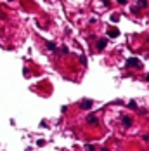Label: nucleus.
I'll list each match as a JSON object with an SVG mask.
<instances>
[{"label": "nucleus", "mask_w": 149, "mask_h": 151, "mask_svg": "<svg viewBox=\"0 0 149 151\" xmlns=\"http://www.w3.org/2000/svg\"><path fill=\"white\" fill-rule=\"evenodd\" d=\"M125 66H127V68H139V66H140V61H139L137 58H130V59H127Z\"/></svg>", "instance_id": "1"}, {"label": "nucleus", "mask_w": 149, "mask_h": 151, "mask_svg": "<svg viewBox=\"0 0 149 151\" xmlns=\"http://www.w3.org/2000/svg\"><path fill=\"white\" fill-rule=\"evenodd\" d=\"M87 123H90V125H99V120H97V116L96 115H87Z\"/></svg>", "instance_id": "2"}, {"label": "nucleus", "mask_w": 149, "mask_h": 151, "mask_svg": "<svg viewBox=\"0 0 149 151\" xmlns=\"http://www.w3.org/2000/svg\"><path fill=\"white\" fill-rule=\"evenodd\" d=\"M121 123H123L125 128H128L130 125H132V118H130V116H121Z\"/></svg>", "instance_id": "3"}, {"label": "nucleus", "mask_w": 149, "mask_h": 151, "mask_svg": "<svg viewBox=\"0 0 149 151\" xmlns=\"http://www.w3.org/2000/svg\"><path fill=\"white\" fill-rule=\"evenodd\" d=\"M107 35L111 36V38H116V36L120 35V31H118V28H109L107 30Z\"/></svg>", "instance_id": "4"}, {"label": "nucleus", "mask_w": 149, "mask_h": 151, "mask_svg": "<svg viewBox=\"0 0 149 151\" xmlns=\"http://www.w3.org/2000/svg\"><path fill=\"white\" fill-rule=\"evenodd\" d=\"M92 104H94V103H92L90 99H85V101H82V104H80V106H82L83 109H90V108H92Z\"/></svg>", "instance_id": "5"}, {"label": "nucleus", "mask_w": 149, "mask_h": 151, "mask_svg": "<svg viewBox=\"0 0 149 151\" xmlns=\"http://www.w3.org/2000/svg\"><path fill=\"white\" fill-rule=\"evenodd\" d=\"M106 45H107V40H106V38H101V40H97V49H99V50H102Z\"/></svg>", "instance_id": "6"}, {"label": "nucleus", "mask_w": 149, "mask_h": 151, "mask_svg": "<svg viewBox=\"0 0 149 151\" xmlns=\"http://www.w3.org/2000/svg\"><path fill=\"white\" fill-rule=\"evenodd\" d=\"M147 7V0H139V9H146Z\"/></svg>", "instance_id": "7"}, {"label": "nucleus", "mask_w": 149, "mask_h": 151, "mask_svg": "<svg viewBox=\"0 0 149 151\" xmlns=\"http://www.w3.org/2000/svg\"><path fill=\"white\" fill-rule=\"evenodd\" d=\"M47 49L49 50H55V44L54 42H47Z\"/></svg>", "instance_id": "8"}, {"label": "nucleus", "mask_w": 149, "mask_h": 151, "mask_svg": "<svg viewBox=\"0 0 149 151\" xmlns=\"http://www.w3.org/2000/svg\"><path fill=\"white\" fill-rule=\"evenodd\" d=\"M127 106H128V108H132V109H137V103H135V101H130Z\"/></svg>", "instance_id": "9"}, {"label": "nucleus", "mask_w": 149, "mask_h": 151, "mask_svg": "<svg viewBox=\"0 0 149 151\" xmlns=\"http://www.w3.org/2000/svg\"><path fill=\"white\" fill-rule=\"evenodd\" d=\"M87 151H96V148H94V144H87Z\"/></svg>", "instance_id": "10"}, {"label": "nucleus", "mask_w": 149, "mask_h": 151, "mask_svg": "<svg viewBox=\"0 0 149 151\" xmlns=\"http://www.w3.org/2000/svg\"><path fill=\"white\" fill-rule=\"evenodd\" d=\"M130 11H132V14H139V11H140V9H139V7H132Z\"/></svg>", "instance_id": "11"}, {"label": "nucleus", "mask_w": 149, "mask_h": 151, "mask_svg": "<svg viewBox=\"0 0 149 151\" xmlns=\"http://www.w3.org/2000/svg\"><path fill=\"white\" fill-rule=\"evenodd\" d=\"M111 21L116 23V21H118V14H113V16H111Z\"/></svg>", "instance_id": "12"}, {"label": "nucleus", "mask_w": 149, "mask_h": 151, "mask_svg": "<svg viewBox=\"0 0 149 151\" xmlns=\"http://www.w3.org/2000/svg\"><path fill=\"white\" fill-rule=\"evenodd\" d=\"M59 52H61V54H68V47H61Z\"/></svg>", "instance_id": "13"}, {"label": "nucleus", "mask_w": 149, "mask_h": 151, "mask_svg": "<svg viewBox=\"0 0 149 151\" xmlns=\"http://www.w3.org/2000/svg\"><path fill=\"white\" fill-rule=\"evenodd\" d=\"M80 61H82V64H83V66L87 64V58H85V56H82V58H80Z\"/></svg>", "instance_id": "14"}, {"label": "nucleus", "mask_w": 149, "mask_h": 151, "mask_svg": "<svg viewBox=\"0 0 149 151\" xmlns=\"http://www.w3.org/2000/svg\"><path fill=\"white\" fill-rule=\"evenodd\" d=\"M116 2H118V4H121V5H125V4H127V0H116Z\"/></svg>", "instance_id": "15"}, {"label": "nucleus", "mask_w": 149, "mask_h": 151, "mask_svg": "<svg viewBox=\"0 0 149 151\" xmlns=\"http://www.w3.org/2000/svg\"><path fill=\"white\" fill-rule=\"evenodd\" d=\"M101 151H109V149H107V148H102V149H101Z\"/></svg>", "instance_id": "16"}]
</instances>
